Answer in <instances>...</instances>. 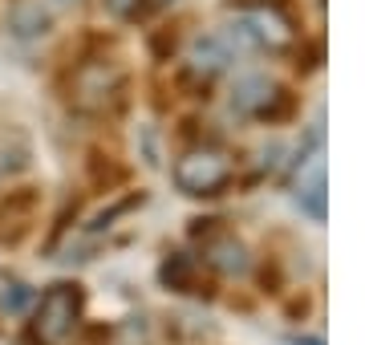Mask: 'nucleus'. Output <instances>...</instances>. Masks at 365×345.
Wrapping results in <instances>:
<instances>
[{
  "mask_svg": "<svg viewBox=\"0 0 365 345\" xmlns=\"http://www.w3.org/2000/svg\"><path fill=\"white\" fill-rule=\"evenodd\" d=\"M81 309H86L81 284H69V280L49 284V289L41 292L37 309H33V333H37V341H45V345L66 341L69 333L78 329Z\"/></svg>",
  "mask_w": 365,
  "mask_h": 345,
  "instance_id": "nucleus-1",
  "label": "nucleus"
},
{
  "mask_svg": "<svg viewBox=\"0 0 365 345\" xmlns=\"http://www.w3.org/2000/svg\"><path fill=\"white\" fill-rule=\"evenodd\" d=\"M232 179V163L223 150H187L175 163V187L182 195H220Z\"/></svg>",
  "mask_w": 365,
  "mask_h": 345,
  "instance_id": "nucleus-2",
  "label": "nucleus"
},
{
  "mask_svg": "<svg viewBox=\"0 0 365 345\" xmlns=\"http://www.w3.org/2000/svg\"><path fill=\"white\" fill-rule=\"evenodd\" d=\"M240 16V37L252 41V45H264V49H280L292 41V21L280 4H268V0H256V4H240L235 9Z\"/></svg>",
  "mask_w": 365,
  "mask_h": 345,
  "instance_id": "nucleus-3",
  "label": "nucleus"
},
{
  "mask_svg": "<svg viewBox=\"0 0 365 345\" xmlns=\"http://www.w3.org/2000/svg\"><path fill=\"white\" fill-rule=\"evenodd\" d=\"M284 106V90L276 81L260 78V73H248L232 86V110L248 114V118H268Z\"/></svg>",
  "mask_w": 365,
  "mask_h": 345,
  "instance_id": "nucleus-4",
  "label": "nucleus"
},
{
  "mask_svg": "<svg viewBox=\"0 0 365 345\" xmlns=\"http://www.w3.org/2000/svg\"><path fill=\"white\" fill-rule=\"evenodd\" d=\"M118 90H122V78L114 69H106L102 61L98 66H81L78 78H73V102L81 110H106V102H114Z\"/></svg>",
  "mask_w": 365,
  "mask_h": 345,
  "instance_id": "nucleus-5",
  "label": "nucleus"
},
{
  "mask_svg": "<svg viewBox=\"0 0 365 345\" xmlns=\"http://www.w3.org/2000/svg\"><path fill=\"white\" fill-rule=\"evenodd\" d=\"M207 264L227 272V277H240V272H248V252H244V244L227 232H220L215 240H207Z\"/></svg>",
  "mask_w": 365,
  "mask_h": 345,
  "instance_id": "nucleus-6",
  "label": "nucleus"
},
{
  "mask_svg": "<svg viewBox=\"0 0 365 345\" xmlns=\"http://www.w3.org/2000/svg\"><path fill=\"white\" fill-rule=\"evenodd\" d=\"M9 29H13L16 37H41L49 29V13L41 9L37 0H21V4L9 9Z\"/></svg>",
  "mask_w": 365,
  "mask_h": 345,
  "instance_id": "nucleus-7",
  "label": "nucleus"
},
{
  "mask_svg": "<svg viewBox=\"0 0 365 345\" xmlns=\"http://www.w3.org/2000/svg\"><path fill=\"white\" fill-rule=\"evenodd\" d=\"M33 301H37V297H33V289H29V284H21V280H4V284H0V313L21 317Z\"/></svg>",
  "mask_w": 365,
  "mask_h": 345,
  "instance_id": "nucleus-8",
  "label": "nucleus"
},
{
  "mask_svg": "<svg viewBox=\"0 0 365 345\" xmlns=\"http://www.w3.org/2000/svg\"><path fill=\"white\" fill-rule=\"evenodd\" d=\"M232 61V53H227V45H223L220 37H203L195 45V66L207 69V73H215V69H223Z\"/></svg>",
  "mask_w": 365,
  "mask_h": 345,
  "instance_id": "nucleus-9",
  "label": "nucleus"
},
{
  "mask_svg": "<svg viewBox=\"0 0 365 345\" xmlns=\"http://www.w3.org/2000/svg\"><path fill=\"white\" fill-rule=\"evenodd\" d=\"M297 203L313 215V220H325V179H321V175H313V183H300Z\"/></svg>",
  "mask_w": 365,
  "mask_h": 345,
  "instance_id": "nucleus-10",
  "label": "nucleus"
},
{
  "mask_svg": "<svg viewBox=\"0 0 365 345\" xmlns=\"http://www.w3.org/2000/svg\"><path fill=\"white\" fill-rule=\"evenodd\" d=\"M163 280H167L170 289H179V292H191V260L187 256H170L167 264H163Z\"/></svg>",
  "mask_w": 365,
  "mask_h": 345,
  "instance_id": "nucleus-11",
  "label": "nucleus"
},
{
  "mask_svg": "<svg viewBox=\"0 0 365 345\" xmlns=\"http://www.w3.org/2000/svg\"><path fill=\"white\" fill-rule=\"evenodd\" d=\"M106 9H110L118 21H138V16L150 9V0H106Z\"/></svg>",
  "mask_w": 365,
  "mask_h": 345,
  "instance_id": "nucleus-12",
  "label": "nucleus"
},
{
  "mask_svg": "<svg viewBox=\"0 0 365 345\" xmlns=\"http://www.w3.org/2000/svg\"><path fill=\"white\" fill-rule=\"evenodd\" d=\"M61 4H73V0H61Z\"/></svg>",
  "mask_w": 365,
  "mask_h": 345,
  "instance_id": "nucleus-13",
  "label": "nucleus"
}]
</instances>
